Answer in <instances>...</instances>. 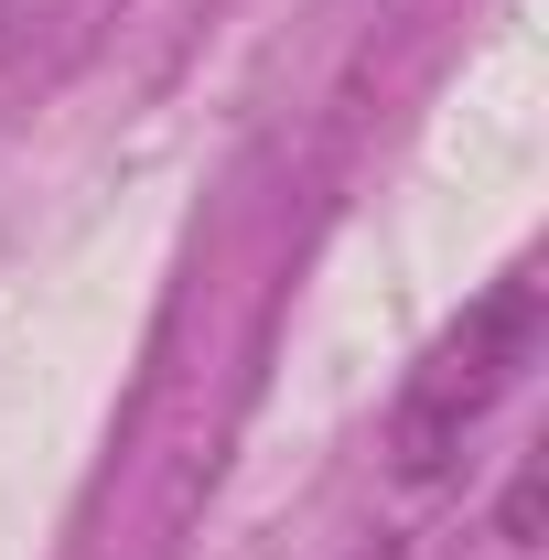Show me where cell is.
<instances>
[{"label": "cell", "instance_id": "1", "mask_svg": "<svg viewBox=\"0 0 549 560\" xmlns=\"http://www.w3.org/2000/svg\"><path fill=\"white\" fill-rule=\"evenodd\" d=\"M539 324H549L539 280L506 270L475 313L410 366V388H399V410H388V475H399V486H442V475L464 464V442H475L484 420L506 410V388L539 366Z\"/></svg>", "mask_w": 549, "mask_h": 560}, {"label": "cell", "instance_id": "2", "mask_svg": "<svg viewBox=\"0 0 549 560\" xmlns=\"http://www.w3.org/2000/svg\"><path fill=\"white\" fill-rule=\"evenodd\" d=\"M506 539H517V550L539 539V464H528V475H517V495H506Z\"/></svg>", "mask_w": 549, "mask_h": 560}]
</instances>
